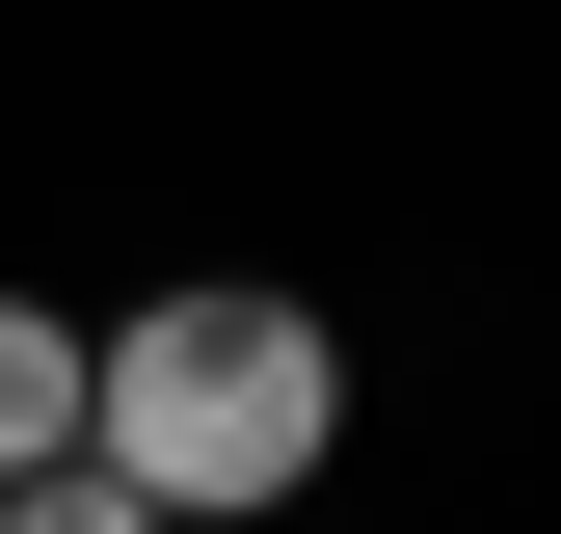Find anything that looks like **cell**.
Here are the masks:
<instances>
[{
  "label": "cell",
  "mask_w": 561,
  "mask_h": 534,
  "mask_svg": "<svg viewBox=\"0 0 561 534\" xmlns=\"http://www.w3.org/2000/svg\"><path fill=\"white\" fill-rule=\"evenodd\" d=\"M81 454L161 534L187 508H295L321 454H347V348H321L295 294H134L107 348H81Z\"/></svg>",
  "instance_id": "obj_1"
},
{
  "label": "cell",
  "mask_w": 561,
  "mask_h": 534,
  "mask_svg": "<svg viewBox=\"0 0 561 534\" xmlns=\"http://www.w3.org/2000/svg\"><path fill=\"white\" fill-rule=\"evenodd\" d=\"M27 454H81V321L0 294V481H27Z\"/></svg>",
  "instance_id": "obj_2"
},
{
  "label": "cell",
  "mask_w": 561,
  "mask_h": 534,
  "mask_svg": "<svg viewBox=\"0 0 561 534\" xmlns=\"http://www.w3.org/2000/svg\"><path fill=\"white\" fill-rule=\"evenodd\" d=\"M0 534H161V508H134L107 454H27V481H0Z\"/></svg>",
  "instance_id": "obj_3"
}]
</instances>
